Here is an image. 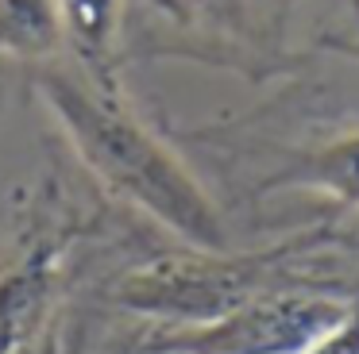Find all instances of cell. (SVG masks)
<instances>
[{"instance_id": "cell-1", "label": "cell", "mask_w": 359, "mask_h": 354, "mask_svg": "<svg viewBox=\"0 0 359 354\" xmlns=\"http://www.w3.org/2000/svg\"><path fill=\"white\" fill-rule=\"evenodd\" d=\"M43 104L58 120L81 166L124 204L151 215L182 246L232 250L228 223L197 174L158 131L124 100L120 85H101L62 66H35Z\"/></svg>"}, {"instance_id": "cell-2", "label": "cell", "mask_w": 359, "mask_h": 354, "mask_svg": "<svg viewBox=\"0 0 359 354\" xmlns=\"http://www.w3.org/2000/svg\"><path fill=\"white\" fill-rule=\"evenodd\" d=\"M309 239H290L263 250H174L140 262L112 285L109 300L158 327H201L271 289H286L290 262Z\"/></svg>"}, {"instance_id": "cell-3", "label": "cell", "mask_w": 359, "mask_h": 354, "mask_svg": "<svg viewBox=\"0 0 359 354\" xmlns=\"http://www.w3.org/2000/svg\"><path fill=\"white\" fill-rule=\"evenodd\" d=\"M351 308L328 292L271 289L201 327H155L135 354H302Z\"/></svg>"}, {"instance_id": "cell-4", "label": "cell", "mask_w": 359, "mask_h": 354, "mask_svg": "<svg viewBox=\"0 0 359 354\" xmlns=\"http://www.w3.org/2000/svg\"><path fill=\"white\" fill-rule=\"evenodd\" d=\"M62 43L74 50L81 73L101 85L116 81V54L128 23V0H58Z\"/></svg>"}, {"instance_id": "cell-5", "label": "cell", "mask_w": 359, "mask_h": 354, "mask_svg": "<svg viewBox=\"0 0 359 354\" xmlns=\"http://www.w3.org/2000/svg\"><path fill=\"white\" fill-rule=\"evenodd\" d=\"M263 189H309L340 208H359V131L302 150L266 177Z\"/></svg>"}, {"instance_id": "cell-6", "label": "cell", "mask_w": 359, "mask_h": 354, "mask_svg": "<svg viewBox=\"0 0 359 354\" xmlns=\"http://www.w3.org/2000/svg\"><path fill=\"white\" fill-rule=\"evenodd\" d=\"M62 43L58 0H0V54L39 66Z\"/></svg>"}, {"instance_id": "cell-7", "label": "cell", "mask_w": 359, "mask_h": 354, "mask_svg": "<svg viewBox=\"0 0 359 354\" xmlns=\"http://www.w3.org/2000/svg\"><path fill=\"white\" fill-rule=\"evenodd\" d=\"M170 27L189 31L197 38H248L251 0H143Z\"/></svg>"}, {"instance_id": "cell-8", "label": "cell", "mask_w": 359, "mask_h": 354, "mask_svg": "<svg viewBox=\"0 0 359 354\" xmlns=\"http://www.w3.org/2000/svg\"><path fill=\"white\" fill-rule=\"evenodd\" d=\"M302 354H359V308H351V316L344 323H336L332 331L309 343Z\"/></svg>"}, {"instance_id": "cell-9", "label": "cell", "mask_w": 359, "mask_h": 354, "mask_svg": "<svg viewBox=\"0 0 359 354\" xmlns=\"http://www.w3.org/2000/svg\"><path fill=\"white\" fill-rule=\"evenodd\" d=\"M20 354H55V343H32L27 351H20Z\"/></svg>"}]
</instances>
